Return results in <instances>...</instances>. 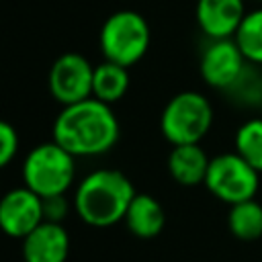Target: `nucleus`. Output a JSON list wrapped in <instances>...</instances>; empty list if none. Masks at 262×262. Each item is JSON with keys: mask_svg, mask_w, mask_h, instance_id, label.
<instances>
[{"mask_svg": "<svg viewBox=\"0 0 262 262\" xmlns=\"http://www.w3.org/2000/svg\"><path fill=\"white\" fill-rule=\"evenodd\" d=\"M246 0H196L194 18L207 39L235 37L248 8Z\"/></svg>", "mask_w": 262, "mask_h": 262, "instance_id": "10", "label": "nucleus"}, {"mask_svg": "<svg viewBox=\"0 0 262 262\" xmlns=\"http://www.w3.org/2000/svg\"><path fill=\"white\" fill-rule=\"evenodd\" d=\"M211 158L201 143H180L172 145L168 154V172L174 182L182 186H196L205 182Z\"/></svg>", "mask_w": 262, "mask_h": 262, "instance_id": "12", "label": "nucleus"}, {"mask_svg": "<svg viewBox=\"0 0 262 262\" xmlns=\"http://www.w3.org/2000/svg\"><path fill=\"white\" fill-rule=\"evenodd\" d=\"M133 182L115 168H98L86 174L74 190V211L90 227H111L125 219L135 196Z\"/></svg>", "mask_w": 262, "mask_h": 262, "instance_id": "2", "label": "nucleus"}, {"mask_svg": "<svg viewBox=\"0 0 262 262\" xmlns=\"http://www.w3.org/2000/svg\"><path fill=\"white\" fill-rule=\"evenodd\" d=\"M246 2H254L256 6H260V4H262V0H246Z\"/></svg>", "mask_w": 262, "mask_h": 262, "instance_id": "21", "label": "nucleus"}, {"mask_svg": "<svg viewBox=\"0 0 262 262\" xmlns=\"http://www.w3.org/2000/svg\"><path fill=\"white\" fill-rule=\"evenodd\" d=\"M223 94H227L235 104H242L246 108L258 106L262 102V68L248 63L246 70L242 72V76L235 80V84L225 90Z\"/></svg>", "mask_w": 262, "mask_h": 262, "instance_id": "18", "label": "nucleus"}, {"mask_svg": "<svg viewBox=\"0 0 262 262\" xmlns=\"http://www.w3.org/2000/svg\"><path fill=\"white\" fill-rule=\"evenodd\" d=\"M233 149L262 174V115L246 119L235 129Z\"/></svg>", "mask_w": 262, "mask_h": 262, "instance_id": "17", "label": "nucleus"}, {"mask_svg": "<svg viewBox=\"0 0 262 262\" xmlns=\"http://www.w3.org/2000/svg\"><path fill=\"white\" fill-rule=\"evenodd\" d=\"M233 39L246 61L262 68V4L246 12Z\"/></svg>", "mask_w": 262, "mask_h": 262, "instance_id": "16", "label": "nucleus"}, {"mask_svg": "<svg viewBox=\"0 0 262 262\" xmlns=\"http://www.w3.org/2000/svg\"><path fill=\"white\" fill-rule=\"evenodd\" d=\"M248 61L235 39H209L199 59V72L209 88L219 92L229 90L246 70Z\"/></svg>", "mask_w": 262, "mask_h": 262, "instance_id": "8", "label": "nucleus"}, {"mask_svg": "<svg viewBox=\"0 0 262 262\" xmlns=\"http://www.w3.org/2000/svg\"><path fill=\"white\" fill-rule=\"evenodd\" d=\"M119 119L113 106L94 96L63 106L51 129L53 139L76 158L108 151L119 141Z\"/></svg>", "mask_w": 262, "mask_h": 262, "instance_id": "1", "label": "nucleus"}, {"mask_svg": "<svg viewBox=\"0 0 262 262\" xmlns=\"http://www.w3.org/2000/svg\"><path fill=\"white\" fill-rule=\"evenodd\" d=\"M76 178V156L55 139L35 145L23 160V184L41 199L66 194Z\"/></svg>", "mask_w": 262, "mask_h": 262, "instance_id": "3", "label": "nucleus"}, {"mask_svg": "<svg viewBox=\"0 0 262 262\" xmlns=\"http://www.w3.org/2000/svg\"><path fill=\"white\" fill-rule=\"evenodd\" d=\"M215 111L211 100L196 90L174 94L160 117V129L170 145L201 143L213 127Z\"/></svg>", "mask_w": 262, "mask_h": 262, "instance_id": "4", "label": "nucleus"}, {"mask_svg": "<svg viewBox=\"0 0 262 262\" xmlns=\"http://www.w3.org/2000/svg\"><path fill=\"white\" fill-rule=\"evenodd\" d=\"M123 221L135 237L151 239L162 233V229L166 225V213L156 196L137 192L133 196V201L129 203V209H127Z\"/></svg>", "mask_w": 262, "mask_h": 262, "instance_id": "13", "label": "nucleus"}, {"mask_svg": "<svg viewBox=\"0 0 262 262\" xmlns=\"http://www.w3.org/2000/svg\"><path fill=\"white\" fill-rule=\"evenodd\" d=\"M229 233L239 242H256L262 237V203L248 199L229 205L227 213Z\"/></svg>", "mask_w": 262, "mask_h": 262, "instance_id": "15", "label": "nucleus"}, {"mask_svg": "<svg viewBox=\"0 0 262 262\" xmlns=\"http://www.w3.org/2000/svg\"><path fill=\"white\" fill-rule=\"evenodd\" d=\"M129 68L115 63V61H102L94 66V76H92V96L106 102L115 104L121 100L127 90H129Z\"/></svg>", "mask_w": 262, "mask_h": 262, "instance_id": "14", "label": "nucleus"}, {"mask_svg": "<svg viewBox=\"0 0 262 262\" xmlns=\"http://www.w3.org/2000/svg\"><path fill=\"white\" fill-rule=\"evenodd\" d=\"M260 115H262V102H260Z\"/></svg>", "mask_w": 262, "mask_h": 262, "instance_id": "22", "label": "nucleus"}, {"mask_svg": "<svg viewBox=\"0 0 262 262\" xmlns=\"http://www.w3.org/2000/svg\"><path fill=\"white\" fill-rule=\"evenodd\" d=\"M70 207H74V203H70L66 194L45 196L43 199V219L53 221V223H63V219L70 213Z\"/></svg>", "mask_w": 262, "mask_h": 262, "instance_id": "20", "label": "nucleus"}, {"mask_svg": "<svg viewBox=\"0 0 262 262\" xmlns=\"http://www.w3.org/2000/svg\"><path fill=\"white\" fill-rule=\"evenodd\" d=\"M151 31L147 20L135 10H117L100 27L98 45L106 61L121 63L125 68L143 59L149 49Z\"/></svg>", "mask_w": 262, "mask_h": 262, "instance_id": "5", "label": "nucleus"}, {"mask_svg": "<svg viewBox=\"0 0 262 262\" xmlns=\"http://www.w3.org/2000/svg\"><path fill=\"white\" fill-rule=\"evenodd\" d=\"M43 199L27 188H10L0 199V229L8 237L23 239L39 223H43Z\"/></svg>", "mask_w": 262, "mask_h": 262, "instance_id": "9", "label": "nucleus"}, {"mask_svg": "<svg viewBox=\"0 0 262 262\" xmlns=\"http://www.w3.org/2000/svg\"><path fill=\"white\" fill-rule=\"evenodd\" d=\"M92 76L94 66L76 51L61 53L49 68L47 86L51 96L61 104H74L92 96Z\"/></svg>", "mask_w": 262, "mask_h": 262, "instance_id": "7", "label": "nucleus"}, {"mask_svg": "<svg viewBox=\"0 0 262 262\" xmlns=\"http://www.w3.org/2000/svg\"><path fill=\"white\" fill-rule=\"evenodd\" d=\"M260 176L262 174L233 149L211 158L203 184L217 201L235 205L256 199L260 190Z\"/></svg>", "mask_w": 262, "mask_h": 262, "instance_id": "6", "label": "nucleus"}, {"mask_svg": "<svg viewBox=\"0 0 262 262\" xmlns=\"http://www.w3.org/2000/svg\"><path fill=\"white\" fill-rule=\"evenodd\" d=\"M18 154V133L16 129L0 119V168H6Z\"/></svg>", "mask_w": 262, "mask_h": 262, "instance_id": "19", "label": "nucleus"}, {"mask_svg": "<svg viewBox=\"0 0 262 262\" xmlns=\"http://www.w3.org/2000/svg\"><path fill=\"white\" fill-rule=\"evenodd\" d=\"M25 262H66L70 254V233L63 223L43 221L23 237Z\"/></svg>", "mask_w": 262, "mask_h": 262, "instance_id": "11", "label": "nucleus"}]
</instances>
